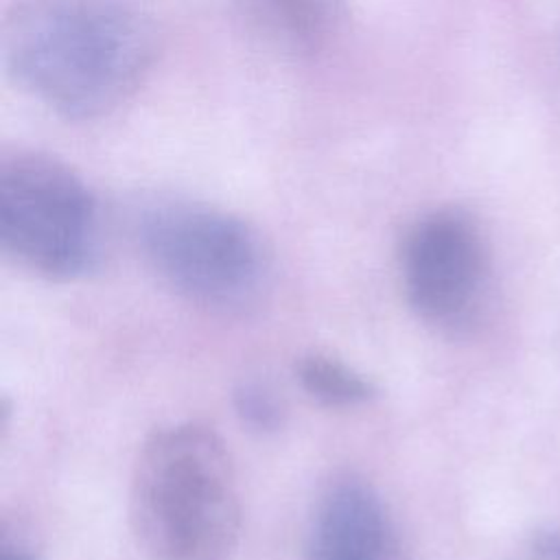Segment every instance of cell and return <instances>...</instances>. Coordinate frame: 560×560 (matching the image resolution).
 Masks as SVG:
<instances>
[{
    "label": "cell",
    "instance_id": "3957f363",
    "mask_svg": "<svg viewBox=\"0 0 560 560\" xmlns=\"http://www.w3.org/2000/svg\"><path fill=\"white\" fill-rule=\"evenodd\" d=\"M136 241L160 282L221 315L258 306L271 284V256L241 217L192 199H158L136 217Z\"/></svg>",
    "mask_w": 560,
    "mask_h": 560
},
{
    "label": "cell",
    "instance_id": "ba28073f",
    "mask_svg": "<svg viewBox=\"0 0 560 560\" xmlns=\"http://www.w3.org/2000/svg\"><path fill=\"white\" fill-rule=\"evenodd\" d=\"M295 378L302 392L328 409H357L374 400L376 385L343 359L311 350L295 361Z\"/></svg>",
    "mask_w": 560,
    "mask_h": 560
},
{
    "label": "cell",
    "instance_id": "8992f818",
    "mask_svg": "<svg viewBox=\"0 0 560 560\" xmlns=\"http://www.w3.org/2000/svg\"><path fill=\"white\" fill-rule=\"evenodd\" d=\"M304 560H398V532L381 492L361 475L339 472L317 492Z\"/></svg>",
    "mask_w": 560,
    "mask_h": 560
},
{
    "label": "cell",
    "instance_id": "7a4b0ae2",
    "mask_svg": "<svg viewBox=\"0 0 560 560\" xmlns=\"http://www.w3.org/2000/svg\"><path fill=\"white\" fill-rule=\"evenodd\" d=\"M241 514L234 462L210 427L171 422L142 442L129 483V523L147 560H228Z\"/></svg>",
    "mask_w": 560,
    "mask_h": 560
},
{
    "label": "cell",
    "instance_id": "5b68a950",
    "mask_svg": "<svg viewBox=\"0 0 560 560\" xmlns=\"http://www.w3.org/2000/svg\"><path fill=\"white\" fill-rule=\"evenodd\" d=\"M400 287L409 308L440 332H464L481 317L492 260L479 221L457 206L420 214L398 247Z\"/></svg>",
    "mask_w": 560,
    "mask_h": 560
},
{
    "label": "cell",
    "instance_id": "52a82bcc",
    "mask_svg": "<svg viewBox=\"0 0 560 560\" xmlns=\"http://www.w3.org/2000/svg\"><path fill=\"white\" fill-rule=\"evenodd\" d=\"M245 28L289 57L326 52L343 33L346 0H236Z\"/></svg>",
    "mask_w": 560,
    "mask_h": 560
},
{
    "label": "cell",
    "instance_id": "9c48e42d",
    "mask_svg": "<svg viewBox=\"0 0 560 560\" xmlns=\"http://www.w3.org/2000/svg\"><path fill=\"white\" fill-rule=\"evenodd\" d=\"M232 405L247 431L273 435L284 427V405L267 383L256 378L241 381L232 392Z\"/></svg>",
    "mask_w": 560,
    "mask_h": 560
},
{
    "label": "cell",
    "instance_id": "277c9868",
    "mask_svg": "<svg viewBox=\"0 0 560 560\" xmlns=\"http://www.w3.org/2000/svg\"><path fill=\"white\" fill-rule=\"evenodd\" d=\"M0 243L22 269L55 282L85 278L103 252L101 212L66 162L18 151L0 166Z\"/></svg>",
    "mask_w": 560,
    "mask_h": 560
},
{
    "label": "cell",
    "instance_id": "6da1fadb",
    "mask_svg": "<svg viewBox=\"0 0 560 560\" xmlns=\"http://www.w3.org/2000/svg\"><path fill=\"white\" fill-rule=\"evenodd\" d=\"M13 81L70 120L120 107L155 59L151 22L127 0H18L2 22Z\"/></svg>",
    "mask_w": 560,
    "mask_h": 560
},
{
    "label": "cell",
    "instance_id": "30bf717a",
    "mask_svg": "<svg viewBox=\"0 0 560 560\" xmlns=\"http://www.w3.org/2000/svg\"><path fill=\"white\" fill-rule=\"evenodd\" d=\"M2 560H37V558L22 545L4 542L2 545Z\"/></svg>",
    "mask_w": 560,
    "mask_h": 560
}]
</instances>
